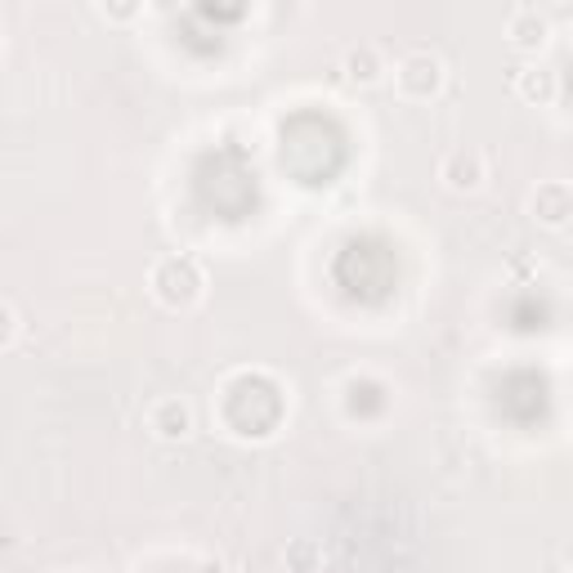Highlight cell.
Instances as JSON below:
<instances>
[{
    "label": "cell",
    "instance_id": "cell-9",
    "mask_svg": "<svg viewBox=\"0 0 573 573\" xmlns=\"http://www.w3.org/2000/svg\"><path fill=\"white\" fill-rule=\"evenodd\" d=\"M283 560H287L291 573H318V569H323V546H318L314 538H296Z\"/></svg>",
    "mask_w": 573,
    "mask_h": 573
},
{
    "label": "cell",
    "instance_id": "cell-3",
    "mask_svg": "<svg viewBox=\"0 0 573 573\" xmlns=\"http://www.w3.org/2000/svg\"><path fill=\"white\" fill-rule=\"evenodd\" d=\"M529 215H533L538 224H546V228L569 224V219H573V188H569L564 180L538 184V188L529 193Z\"/></svg>",
    "mask_w": 573,
    "mask_h": 573
},
{
    "label": "cell",
    "instance_id": "cell-5",
    "mask_svg": "<svg viewBox=\"0 0 573 573\" xmlns=\"http://www.w3.org/2000/svg\"><path fill=\"white\" fill-rule=\"evenodd\" d=\"M149 430L157 439H166V443H180V439L193 434V408L184 399H157L149 408Z\"/></svg>",
    "mask_w": 573,
    "mask_h": 573
},
{
    "label": "cell",
    "instance_id": "cell-1",
    "mask_svg": "<svg viewBox=\"0 0 573 573\" xmlns=\"http://www.w3.org/2000/svg\"><path fill=\"white\" fill-rule=\"evenodd\" d=\"M149 287H153V296H157L166 309H188V305L202 296V269H197V260H188V256H166V260L153 265Z\"/></svg>",
    "mask_w": 573,
    "mask_h": 573
},
{
    "label": "cell",
    "instance_id": "cell-7",
    "mask_svg": "<svg viewBox=\"0 0 573 573\" xmlns=\"http://www.w3.org/2000/svg\"><path fill=\"white\" fill-rule=\"evenodd\" d=\"M555 90H560V81H555V72H551V68H542V63H533V68H520V72H515V94H520L524 103L546 108V103H555Z\"/></svg>",
    "mask_w": 573,
    "mask_h": 573
},
{
    "label": "cell",
    "instance_id": "cell-6",
    "mask_svg": "<svg viewBox=\"0 0 573 573\" xmlns=\"http://www.w3.org/2000/svg\"><path fill=\"white\" fill-rule=\"evenodd\" d=\"M507 37H511L515 50H542L546 37H551V23L538 10H511L507 14Z\"/></svg>",
    "mask_w": 573,
    "mask_h": 573
},
{
    "label": "cell",
    "instance_id": "cell-11",
    "mask_svg": "<svg viewBox=\"0 0 573 573\" xmlns=\"http://www.w3.org/2000/svg\"><path fill=\"white\" fill-rule=\"evenodd\" d=\"M14 336H19V314H14V305H6V350L14 346Z\"/></svg>",
    "mask_w": 573,
    "mask_h": 573
},
{
    "label": "cell",
    "instance_id": "cell-8",
    "mask_svg": "<svg viewBox=\"0 0 573 573\" xmlns=\"http://www.w3.org/2000/svg\"><path fill=\"white\" fill-rule=\"evenodd\" d=\"M340 68H346V81H355V85H372V81H381V72H386V68H381V54H377L372 45L350 50Z\"/></svg>",
    "mask_w": 573,
    "mask_h": 573
},
{
    "label": "cell",
    "instance_id": "cell-4",
    "mask_svg": "<svg viewBox=\"0 0 573 573\" xmlns=\"http://www.w3.org/2000/svg\"><path fill=\"white\" fill-rule=\"evenodd\" d=\"M439 180L452 188V193H475L484 184V157L475 149H452L443 162H439Z\"/></svg>",
    "mask_w": 573,
    "mask_h": 573
},
{
    "label": "cell",
    "instance_id": "cell-10",
    "mask_svg": "<svg viewBox=\"0 0 573 573\" xmlns=\"http://www.w3.org/2000/svg\"><path fill=\"white\" fill-rule=\"evenodd\" d=\"M140 14V6H99V19H131Z\"/></svg>",
    "mask_w": 573,
    "mask_h": 573
},
{
    "label": "cell",
    "instance_id": "cell-2",
    "mask_svg": "<svg viewBox=\"0 0 573 573\" xmlns=\"http://www.w3.org/2000/svg\"><path fill=\"white\" fill-rule=\"evenodd\" d=\"M439 85H443V63H439V54L412 50V54L399 59V68H395V90H399L403 99H430V94H439Z\"/></svg>",
    "mask_w": 573,
    "mask_h": 573
}]
</instances>
